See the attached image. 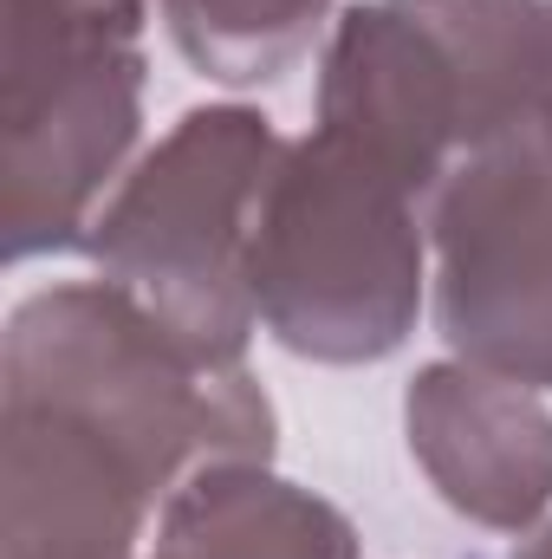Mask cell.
Returning <instances> with one entry per match:
<instances>
[{"mask_svg": "<svg viewBox=\"0 0 552 559\" xmlns=\"http://www.w3.org/2000/svg\"><path fill=\"white\" fill-rule=\"evenodd\" d=\"M0 384L98 417L176 488L208 462L274 455V404L248 378V365L195 358L111 280L46 286L20 299L7 319Z\"/></svg>", "mask_w": 552, "mask_h": 559, "instance_id": "4", "label": "cell"}, {"mask_svg": "<svg viewBox=\"0 0 552 559\" xmlns=\"http://www.w3.org/2000/svg\"><path fill=\"white\" fill-rule=\"evenodd\" d=\"M149 559H358V534L267 462H208L163 501Z\"/></svg>", "mask_w": 552, "mask_h": 559, "instance_id": "8", "label": "cell"}, {"mask_svg": "<svg viewBox=\"0 0 552 559\" xmlns=\"http://www.w3.org/2000/svg\"><path fill=\"white\" fill-rule=\"evenodd\" d=\"M279 138L248 105H202L92 215L85 254L208 365H241L254 338L248 248Z\"/></svg>", "mask_w": 552, "mask_h": 559, "instance_id": "3", "label": "cell"}, {"mask_svg": "<svg viewBox=\"0 0 552 559\" xmlns=\"http://www.w3.org/2000/svg\"><path fill=\"white\" fill-rule=\"evenodd\" d=\"M143 131V0H0L7 261L85 248Z\"/></svg>", "mask_w": 552, "mask_h": 559, "instance_id": "2", "label": "cell"}, {"mask_svg": "<svg viewBox=\"0 0 552 559\" xmlns=\"http://www.w3.org/2000/svg\"><path fill=\"white\" fill-rule=\"evenodd\" d=\"M156 7L169 20L176 52L228 92L274 85L279 72H292L332 13V0H156Z\"/></svg>", "mask_w": 552, "mask_h": 559, "instance_id": "9", "label": "cell"}, {"mask_svg": "<svg viewBox=\"0 0 552 559\" xmlns=\"http://www.w3.org/2000/svg\"><path fill=\"white\" fill-rule=\"evenodd\" d=\"M429 248L455 358L552 391V0L520 92L429 195Z\"/></svg>", "mask_w": 552, "mask_h": 559, "instance_id": "5", "label": "cell"}, {"mask_svg": "<svg viewBox=\"0 0 552 559\" xmlns=\"http://www.w3.org/2000/svg\"><path fill=\"white\" fill-rule=\"evenodd\" d=\"M176 481L98 417L0 391V559H131Z\"/></svg>", "mask_w": 552, "mask_h": 559, "instance_id": "6", "label": "cell"}, {"mask_svg": "<svg viewBox=\"0 0 552 559\" xmlns=\"http://www.w3.org/2000/svg\"><path fill=\"white\" fill-rule=\"evenodd\" d=\"M410 455L429 488L494 534H527L552 508V411L540 391L468 358L422 365L404 397Z\"/></svg>", "mask_w": 552, "mask_h": 559, "instance_id": "7", "label": "cell"}, {"mask_svg": "<svg viewBox=\"0 0 552 559\" xmlns=\"http://www.w3.org/2000/svg\"><path fill=\"white\" fill-rule=\"evenodd\" d=\"M514 559H552V527L540 534V540H527V547H520Z\"/></svg>", "mask_w": 552, "mask_h": 559, "instance_id": "10", "label": "cell"}, {"mask_svg": "<svg viewBox=\"0 0 552 559\" xmlns=\"http://www.w3.org/2000/svg\"><path fill=\"white\" fill-rule=\"evenodd\" d=\"M429 209L410 182L332 131L286 143L267 176L248 286L286 352L319 365H377L422 312Z\"/></svg>", "mask_w": 552, "mask_h": 559, "instance_id": "1", "label": "cell"}]
</instances>
